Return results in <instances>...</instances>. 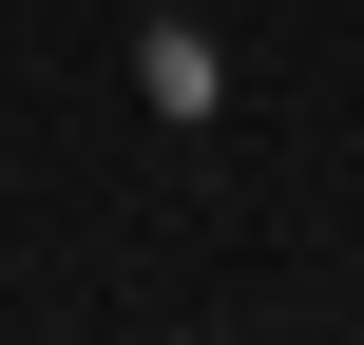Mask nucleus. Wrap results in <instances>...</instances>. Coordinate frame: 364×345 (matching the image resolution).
<instances>
[{"label":"nucleus","mask_w":364,"mask_h":345,"mask_svg":"<svg viewBox=\"0 0 364 345\" xmlns=\"http://www.w3.org/2000/svg\"><path fill=\"white\" fill-rule=\"evenodd\" d=\"M134 77H154V115H211V38H192V19H154V38H134Z\"/></svg>","instance_id":"nucleus-1"}]
</instances>
